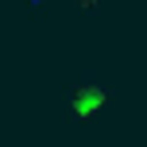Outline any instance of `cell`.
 <instances>
[{
	"mask_svg": "<svg viewBox=\"0 0 147 147\" xmlns=\"http://www.w3.org/2000/svg\"><path fill=\"white\" fill-rule=\"evenodd\" d=\"M16 4H23L27 20H43V16H47V0H16Z\"/></svg>",
	"mask_w": 147,
	"mask_h": 147,
	"instance_id": "obj_3",
	"label": "cell"
},
{
	"mask_svg": "<svg viewBox=\"0 0 147 147\" xmlns=\"http://www.w3.org/2000/svg\"><path fill=\"white\" fill-rule=\"evenodd\" d=\"M120 101V85H112V81H105L101 70L85 66L78 70L74 78L62 85V120L66 124H89V120L97 116L101 109H109V105Z\"/></svg>",
	"mask_w": 147,
	"mask_h": 147,
	"instance_id": "obj_1",
	"label": "cell"
},
{
	"mask_svg": "<svg viewBox=\"0 0 147 147\" xmlns=\"http://www.w3.org/2000/svg\"><path fill=\"white\" fill-rule=\"evenodd\" d=\"M70 4L78 8V12L85 16V20H93V23H97V20H101V16H105V8L112 4V0H70Z\"/></svg>",
	"mask_w": 147,
	"mask_h": 147,
	"instance_id": "obj_2",
	"label": "cell"
}]
</instances>
